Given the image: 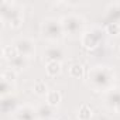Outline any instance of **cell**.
Returning a JSON list of instances; mask_svg holds the SVG:
<instances>
[{
	"instance_id": "cell-16",
	"label": "cell",
	"mask_w": 120,
	"mask_h": 120,
	"mask_svg": "<svg viewBox=\"0 0 120 120\" xmlns=\"http://www.w3.org/2000/svg\"><path fill=\"white\" fill-rule=\"evenodd\" d=\"M54 109L55 107H51L48 106L47 103L45 105H41L38 109H37V114L41 120H49L52 116H54Z\"/></svg>"
},
{
	"instance_id": "cell-6",
	"label": "cell",
	"mask_w": 120,
	"mask_h": 120,
	"mask_svg": "<svg viewBox=\"0 0 120 120\" xmlns=\"http://www.w3.org/2000/svg\"><path fill=\"white\" fill-rule=\"evenodd\" d=\"M13 44L17 47L21 56H26L27 59H30L35 55V42H34V40H31L28 37H19V38L14 40Z\"/></svg>"
},
{
	"instance_id": "cell-3",
	"label": "cell",
	"mask_w": 120,
	"mask_h": 120,
	"mask_svg": "<svg viewBox=\"0 0 120 120\" xmlns=\"http://www.w3.org/2000/svg\"><path fill=\"white\" fill-rule=\"evenodd\" d=\"M41 34L49 42H54V44L59 42L65 35L61 20H56L54 17L44 19L42 23H41Z\"/></svg>"
},
{
	"instance_id": "cell-13",
	"label": "cell",
	"mask_w": 120,
	"mask_h": 120,
	"mask_svg": "<svg viewBox=\"0 0 120 120\" xmlns=\"http://www.w3.org/2000/svg\"><path fill=\"white\" fill-rule=\"evenodd\" d=\"M19 55H20V52H19V49H17V47H16L14 44L4 45V47L2 48V56H3L4 59H7L9 62L13 61L14 58H17Z\"/></svg>"
},
{
	"instance_id": "cell-25",
	"label": "cell",
	"mask_w": 120,
	"mask_h": 120,
	"mask_svg": "<svg viewBox=\"0 0 120 120\" xmlns=\"http://www.w3.org/2000/svg\"><path fill=\"white\" fill-rule=\"evenodd\" d=\"M16 120H19V119H16Z\"/></svg>"
},
{
	"instance_id": "cell-18",
	"label": "cell",
	"mask_w": 120,
	"mask_h": 120,
	"mask_svg": "<svg viewBox=\"0 0 120 120\" xmlns=\"http://www.w3.org/2000/svg\"><path fill=\"white\" fill-rule=\"evenodd\" d=\"M83 75H85V68L82 64H74L69 68V76L71 78L81 79V78H83Z\"/></svg>"
},
{
	"instance_id": "cell-15",
	"label": "cell",
	"mask_w": 120,
	"mask_h": 120,
	"mask_svg": "<svg viewBox=\"0 0 120 120\" xmlns=\"http://www.w3.org/2000/svg\"><path fill=\"white\" fill-rule=\"evenodd\" d=\"M62 100V95L59 93L58 90H49L48 95L45 96V103L51 107H56Z\"/></svg>"
},
{
	"instance_id": "cell-9",
	"label": "cell",
	"mask_w": 120,
	"mask_h": 120,
	"mask_svg": "<svg viewBox=\"0 0 120 120\" xmlns=\"http://www.w3.org/2000/svg\"><path fill=\"white\" fill-rule=\"evenodd\" d=\"M0 107H2V112H3V113H16L20 106H19V103H17V99H16L13 95H10V96L2 98Z\"/></svg>"
},
{
	"instance_id": "cell-1",
	"label": "cell",
	"mask_w": 120,
	"mask_h": 120,
	"mask_svg": "<svg viewBox=\"0 0 120 120\" xmlns=\"http://www.w3.org/2000/svg\"><path fill=\"white\" fill-rule=\"evenodd\" d=\"M116 74L107 65H95L86 74V83L93 92H109L114 88Z\"/></svg>"
},
{
	"instance_id": "cell-24",
	"label": "cell",
	"mask_w": 120,
	"mask_h": 120,
	"mask_svg": "<svg viewBox=\"0 0 120 120\" xmlns=\"http://www.w3.org/2000/svg\"><path fill=\"white\" fill-rule=\"evenodd\" d=\"M56 120H64V119H56Z\"/></svg>"
},
{
	"instance_id": "cell-20",
	"label": "cell",
	"mask_w": 120,
	"mask_h": 120,
	"mask_svg": "<svg viewBox=\"0 0 120 120\" xmlns=\"http://www.w3.org/2000/svg\"><path fill=\"white\" fill-rule=\"evenodd\" d=\"M17 79V71H14L13 68H7L2 72V81L9 82V83H14Z\"/></svg>"
},
{
	"instance_id": "cell-10",
	"label": "cell",
	"mask_w": 120,
	"mask_h": 120,
	"mask_svg": "<svg viewBox=\"0 0 120 120\" xmlns=\"http://www.w3.org/2000/svg\"><path fill=\"white\" fill-rule=\"evenodd\" d=\"M105 102L106 105L114 110V107L120 103V88H113L109 92L105 93Z\"/></svg>"
},
{
	"instance_id": "cell-19",
	"label": "cell",
	"mask_w": 120,
	"mask_h": 120,
	"mask_svg": "<svg viewBox=\"0 0 120 120\" xmlns=\"http://www.w3.org/2000/svg\"><path fill=\"white\" fill-rule=\"evenodd\" d=\"M33 90L37 96H47L48 95V85L44 82V81H37L33 86Z\"/></svg>"
},
{
	"instance_id": "cell-17",
	"label": "cell",
	"mask_w": 120,
	"mask_h": 120,
	"mask_svg": "<svg viewBox=\"0 0 120 120\" xmlns=\"http://www.w3.org/2000/svg\"><path fill=\"white\" fill-rule=\"evenodd\" d=\"M9 64H10V68H13L14 71H21V69H26V68H27V65H28V59H27L26 56L19 55L17 58L13 59V61H10Z\"/></svg>"
},
{
	"instance_id": "cell-8",
	"label": "cell",
	"mask_w": 120,
	"mask_h": 120,
	"mask_svg": "<svg viewBox=\"0 0 120 120\" xmlns=\"http://www.w3.org/2000/svg\"><path fill=\"white\" fill-rule=\"evenodd\" d=\"M14 114H16V117H17L19 120H35V119L38 117L37 109H34V107H31V106H28V105L20 106Z\"/></svg>"
},
{
	"instance_id": "cell-21",
	"label": "cell",
	"mask_w": 120,
	"mask_h": 120,
	"mask_svg": "<svg viewBox=\"0 0 120 120\" xmlns=\"http://www.w3.org/2000/svg\"><path fill=\"white\" fill-rule=\"evenodd\" d=\"M105 33L109 35H120V23H106Z\"/></svg>"
},
{
	"instance_id": "cell-4",
	"label": "cell",
	"mask_w": 120,
	"mask_h": 120,
	"mask_svg": "<svg viewBox=\"0 0 120 120\" xmlns=\"http://www.w3.org/2000/svg\"><path fill=\"white\" fill-rule=\"evenodd\" d=\"M61 24H62L65 35H69V37L82 35L86 31L85 30V20L78 14H67V16H64L61 19Z\"/></svg>"
},
{
	"instance_id": "cell-12",
	"label": "cell",
	"mask_w": 120,
	"mask_h": 120,
	"mask_svg": "<svg viewBox=\"0 0 120 120\" xmlns=\"http://www.w3.org/2000/svg\"><path fill=\"white\" fill-rule=\"evenodd\" d=\"M45 72L51 78L58 76L62 72V62H59V61H48V62H45Z\"/></svg>"
},
{
	"instance_id": "cell-23",
	"label": "cell",
	"mask_w": 120,
	"mask_h": 120,
	"mask_svg": "<svg viewBox=\"0 0 120 120\" xmlns=\"http://www.w3.org/2000/svg\"><path fill=\"white\" fill-rule=\"evenodd\" d=\"M114 112H116V113H120V103H119V105L114 107Z\"/></svg>"
},
{
	"instance_id": "cell-14",
	"label": "cell",
	"mask_w": 120,
	"mask_h": 120,
	"mask_svg": "<svg viewBox=\"0 0 120 120\" xmlns=\"http://www.w3.org/2000/svg\"><path fill=\"white\" fill-rule=\"evenodd\" d=\"M92 116H93V110H92V107H90L89 105H86V103L81 105V106L78 107V110H76V117H78V120H90Z\"/></svg>"
},
{
	"instance_id": "cell-11",
	"label": "cell",
	"mask_w": 120,
	"mask_h": 120,
	"mask_svg": "<svg viewBox=\"0 0 120 120\" xmlns=\"http://www.w3.org/2000/svg\"><path fill=\"white\" fill-rule=\"evenodd\" d=\"M106 21L107 23H120V3H113V4L107 6Z\"/></svg>"
},
{
	"instance_id": "cell-7",
	"label": "cell",
	"mask_w": 120,
	"mask_h": 120,
	"mask_svg": "<svg viewBox=\"0 0 120 120\" xmlns=\"http://www.w3.org/2000/svg\"><path fill=\"white\" fill-rule=\"evenodd\" d=\"M44 58L47 59V62L48 61H59V62H62L64 61V58H65V52L64 49L54 44V45H49L44 49Z\"/></svg>"
},
{
	"instance_id": "cell-22",
	"label": "cell",
	"mask_w": 120,
	"mask_h": 120,
	"mask_svg": "<svg viewBox=\"0 0 120 120\" xmlns=\"http://www.w3.org/2000/svg\"><path fill=\"white\" fill-rule=\"evenodd\" d=\"M14 90V83H9V82H4L2 81V85H0V95L2 98L4 96H10Z\"/></svg>"
},
{
	"instance_id": "cell-2",
	"label": "cell",
	"mask_w": 120,
	"mask_h": 120,
	"mask_svg": "<svg viewBox=\"0 0 120 120\" xmlns=\"http://www.w3.org/2000/svg\"><path fill=\"white\" fill-rule=\"evenodd\" d=\"M0 19L10 28H19L23 24L24 16H23V11L17 3L3 0L0 3Z\"/></svg>"
},
{
	"instance_id": "cell-5",
	"label": "cell",
	"mask_w": 120,
	"mask_h": 120,
	"mask_svg": "<svg viewBox=\"0 0 120 120\" xmlns=\"http://www.w3.org/2000/svg\"><path fill=\"white\" fill-rule=\"evenodd\" d=\"M103 41V30L99 27H93L90 30H86L82 35H81V44L85 49L93 51L96 49L100 42Z\"/></svg>"
}]
</instances>
